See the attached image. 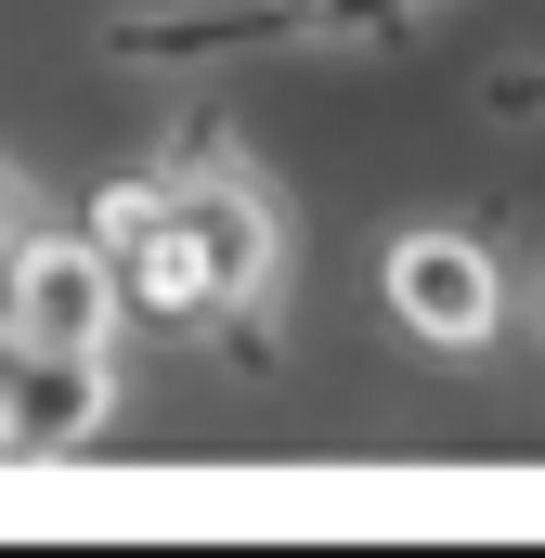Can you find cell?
<instances>
[{"label": "cell", "mask_w": 545, "mask_h": 558, "mask_svg": "<svg viewBox=\"0 0 545 558\" xmlns=\"http://www.w3.org/2000/svg\"><path fill=\"white\" fill-rule=\"evenodd\" d=\"M156 221H169V169H131V182H105V195H92V247H105V260H131Z\"/></svg>", "instance_id": "52a82bcc"}, {"label": "cell", "mask_w": 545, "mask_h": 558, "mask_svg": "<svg viewBox=\"0 0 545 558\" xmlns=\"http://www.w3.org/2000/svg\"><path fill=\"white\" fill-rule=\"evenodd\" d=\"M13 377H26V338H13V312H0V403H13Z\"/></svg>", "instance_id": "ba28073f"}, {"label": "cell", "mask_w": 545, "mask_h": 558, "mask_svg": "<svg viewBox=\"0 0 545 558\" xmlns=\"http://www.w3.org/2000/svg\"><path fill=\"white\" fill-rule=\"evenodd\" d=\"M13 221H26V182H13V169H0V234H13Z\"/></svg>", "instance_id": "9c48e42d"}, {"label": "cell", "mask_w": 545, "mask_h": 558, "mask_svg": "<svg viewBox=\"0 0 545 558\" xmlns=\"http://www.w3.org/2000/svg\"><path fill=\"white\" fill-rule=\"evenodd\" d=\"M0 312H13L26 351H118L131 274L92 247V221H78V234H65V221H13V234H0Z\"/></svg>", "instance_id": "7a4b0ae2"}, {"label": "cell", "mask_w": 545, "mask_h": 558, "mask_svg": "<svg viewBox=\"0 0 545 558\" xmlns=\"http://www.w3.org/2000/svg\"><path fill=\"white\" fill-rule=\"evenodd\" d=\"M428 0H272V39H390Z\"/></svg>", "instance_id": "8992f818"}, {"label": "cell", "mask_w": 545, "mask_h": 558, "mask_svg": "<svg viewBox=\"0 0 545 558\" xmlns=\"http://www.w3.org/2000/svg\"><path fill=\"white\" fill-rule=\"evenodd\" d=\"M118 274H131V312H156V325H208V312H221V274H208V234H195L182 208H169V221L143 234V247L118 260Z\"/></svg>", "instance_id": "5b68a950"}, {"label": "cell", "mask_w": 545, "mask_h": 558, "mask_svg": "<svg viewBox=\"0 0 545 558\" xmlns=\"http://www.w3.org/2000/svg\"><path fill=\"white\" fill-rule=\"evenodd\" d=\"M377 286H390V312H403L428 351H481V338L507 325V274H494V247H481V234H455V221L390 234Z\"/></svg>", "instance_id": "3957f363"}, {"label": "cell", "mask_w": 545, "mask_h": 558, "mask_svg": "<svg viewBox=\"0 0 545 558\" xmlns=\"http://www.w3.org/2000/svg\"><path fill=\"white\" fill-rule=\"evenodd\" d=\"M105 416H118V351H26L0 403V454H78Z\"/></svg>", "instance_id": "277c9868"}, {"label": "cell", "mask_w": 545, "mask_h": 558, "mask_svg": "<svg viewBox=\"0 0 545 558\" xmlns=\"http://www.w3.org/2000/svg\"><path fill=\"white\" fill-rule=\"evenodd\" d=\"M169 208L208 234L221 312H234L247 338H272V312H286V195L247 169V143H234V131H208L195 156H169Z\"/></svg>", "instance_id": "6da1fadb"}]
</instances>
